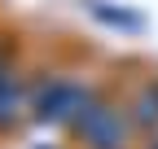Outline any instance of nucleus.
Masks as SVG:
<instances>
[{"mask_svg":"<svg viewBox=\"0 0 158 149\" xmlns=\"http://www.w3.org/2000/svg\"><path fill=\"white\" fill-rule=\"evenodd\" d=\"M75 132L88 140V149H123L127 140V119L118 110L101 105V101H88V110L75 119Z\"/></svg>","mask_w":158,"mask_h":149,"instance_id":"1","label":"nucleus"},{"mask_svg":"<svg viewBox=\"0 0 158 149\" xmlns=\"http://www.w3.org/2000/svg\"><path fill=\"white\" fill-rule=\"evenodd\" d=\"M88 101H92L88 88H79V83H70V79H57V83H48L44 92H40L35 114L44 119V123H75V119L88 110Z\"/></svg>","mask_w":158,"mask_h":149,"instance_id":"2","label":"nucleus"},{"mask_svg":"<svg viewBox=\"0 0 158 149\" xmlns=\"http://www.w3.org/2000/svg\"><path fill=\"white\" fill-rule=\"evenodd\" d=\"M88 13L97 18V22H106V26H118V31H145V18L141 13L114 9V5H106V0H88Z\"/></svg>","mask_w":158,"mask_h":149,"instance_id":"3","label":"nucleus"},{"mask_svg":"<svg viewBox=\"0 0 158 149\" xmlns=\"http://www.w3.org/2000/svg\"><path fill=\"white\" fill-rule=\"evenodd\" d=\"M132 123H141V127L158 123V79L145 83V88H141V97L132 101Z\"/></svg>","mask_w":158,"mask_h":149,"instance_id":"4","label":"nucleus"}]
</instances>
